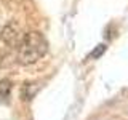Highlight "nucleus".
I'll use <instances>...</instances> for the list:
<instances>
[{
    "label": "nucleus",
    "instance_id": "obj_1",
    "mask_svg": "<svg viewBox=\"0 0 128 120\" xmlns=\"http://www.w3.org/2000/svg\"><path fill=\"white\" fill-rule=\"evenodd\" d=\"M18 61L21 64H34L38 59H42L48 51V43L46 38L43 37L40 32L32 30L24 34L19 38L18 45Z\"/></svg>",
    "mask_w": 128,
    "mask_h": 120
},
{
    "label": "nucleus",
    "instance_id": "obj_2",
    "mask_svg": "<svg viewBox=\"0 0 128 120\" xmlns=\"http://www.w3.org/2000/svg\"><path fill=\"white\" fill-rule=\"evenodd\" d=\"M11 90H13V83L8 78L0 80V102H6L8 98L11 94Z\"/></svg>",
    "mask_w": 128,
    "mask_h": 120
},
{
    "label": "nucleus",
    "instance_id": "obj_3",
    "mask_svg": "<svg viewBox=\"0 0 128 120\" xmlns=\"http://www.w3.org/2000/svg\"><path fill=\"white\" fill-rule=\"evenodd\" d=\"M106 48H107V45H104V43H99V45L96 46L90 54H88V59H98V58H101L102 53L106 51Z\"/></svg>",
    "mask_w": 128,
    "mask_h": 120
}]
</instances>
